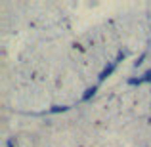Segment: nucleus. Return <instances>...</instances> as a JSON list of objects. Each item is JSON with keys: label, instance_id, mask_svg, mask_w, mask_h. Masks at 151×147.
Instances as JSON below:
<instances>
[{"label": "nucleus", "instance_id": "2", "mask_svg": "<svg viewBox=\"0 0 151 147\" xmlns=\"http://www.w3.org/2000/svg\"><path fill=\"white\" fill-rule=\"evenodd\" d=\"M94 92H96V88H88V90H86V94L82 96V99H90V98L94 96Z\"/></svg>", "mask_w": 151, "mask_h": 147}, {"label": "nucleus", "instance_id": "3", "mask_svg": "<svg viewBox=\"0 0 151 147\" xmlns=\"http://www.w3.org/2000/svg\"><path fill=\"white\" fill-rule=\"evenodd\" d=\"M65 109H67L65 105H54V107H52V111H54V113H59V111H65Z\"/></svg>", "mask_w": 151, "mask_h": 147}, {"label": "nucleus", "instance_id": "4", "mask_svg": "<svg viewBox=\"0 0 151 147\" xmlns=\"http://www.w3.org/2000/svg\"><path fill=\"white\" fill-rule=\"evenodd\" d=\"M144 80H151V71H147V73L144 75Z\"/></svg>", "mask_w": 151, "mask_h": 147}, {"label": "nucleus", "instance_id": "1", "mask_svg": "<svg viewBox=\"0 0 151 147\" xmlns=\"http://www.w3.org/2000/svg\"><path fill=\"white\" fill-rule=\"evenodd\" d=\"M113 69H115V63H111L109 67H105V69H103V73L100 75V78H101V80H103V78H107V77L111 75V71H113Z\"/></svg>", "mask_w": 151, "mask_h": 147}]
</instances>
